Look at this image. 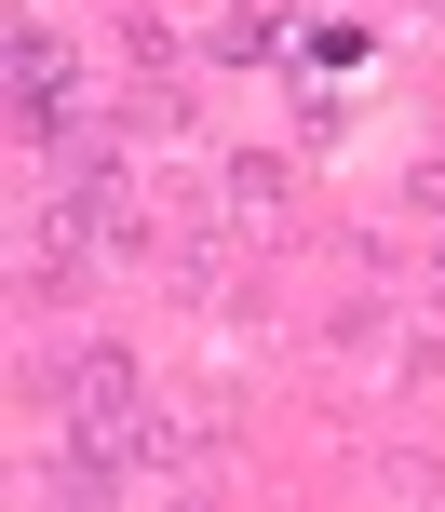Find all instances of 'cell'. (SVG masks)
Returning a JSON list of instances; mask_svg holds the SVG:
<instances>
[{
  "instance_id": "cell-4",
  "label": "cell",
  "mask_w": 445,
  "mask_h": 512,
  "mask_svg": "<svg viewBox=\"0 0 445 512\" xmlns=\"http://www.w3.org/2000/svg\"><path fill=\"white\" fill-rule=\"evenodd\" d=\"M230 216H284V162H230Z\"/></svg>"
},
{
  "instance_id": "cell-2",
  "label": "cell",
  "mask_w": 445,
  "mask_h": 512,
  "mask_svg": "<svg viewBox=\"0 0 445 512\" xmlns=\"http://www.w3.org/2000/svg\"><path fill=\"white\" fill-rule=\"evenodd\" d=\"M14 122L27 135H81V68L54 27H14Z\"/></svg>"
},
{
  "instance_id": "cell-5",
  "label": "cell",
  "mask_w": 445,
  "mask_h": 512,
  "mask_svg": "<svg viewBox=\"0 0 445 512\" xmlns=\"http://www.w3.org/2000/svg\"><path fill=\"white\" fill-rule=\"evenodd\" d=\"M419 216H445V162H419Z\"/></svg>"
},
{
  "instance_id": "cell-1",
  "label": "cell",
  "mask_w": 445,
  "mask_h": 512,
  "mask_svg": "<svg viewBox=\"0 0 445 512\" xmlns=\"http://www.w3.org/2000/svg\"><path fill=\"white\" fill-rule=\"evenodd\" d=\"M135 459H162L149 378H135V351H81V364H68V499L122 486Z\"/></svg>"
},
{
  "instance_id": "cell-3",
  "label": "cell",
  "mask_w": 445,
  "mask_h": 512,
  "mask_svg": "<svg viewBox=\"0 0 445 512\" xmlns=\"http://www.w3.org/2000/svg\"><path fill=\"white\" fill-rule=\"evenodd\" d=\"M216 54H230V68H270V54H284V27H270V14H230V27H216Z\"/></svg>"
}]
</instances>
